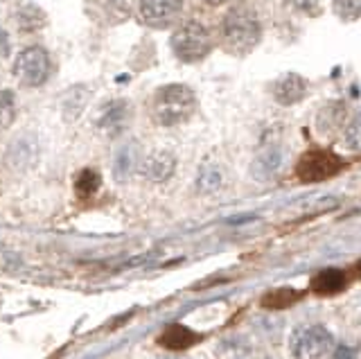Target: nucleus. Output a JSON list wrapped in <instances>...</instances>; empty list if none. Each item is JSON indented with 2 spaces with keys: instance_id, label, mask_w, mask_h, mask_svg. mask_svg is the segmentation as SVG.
<instances>
[{
  "instance_id": "f257e3e1",
  "label": "nucleus",
  "mask_w": 361,
  "mask_h": 359,
  "mask_svg": "<svg viewBox=\"0 0 361 359\" xmlns=\"http://www.w3.org/2000/svg\"><path fill=\"white\" fill-rule=\"evenodd\" d=\"M197 111V95L185 84L161 86L152 97L149 114L158 127H176L188 122Z\"/></svg>"
},
{
  "instance_id": "f03ea898",
  "label": "nucleus",
  "mask_w": 361,
  "mask_h": 359,
  "mask_svg": "<svg viewBox=\"0 0 361 359\" xmlns=\"http://www.w3.org/2000/svg\"><path fill=\"white\" fill-rule=\"evenodd\" d=\"M221 39L224 46L233 54H248L259 39H262V23L253 7L246 3L235 5L221 20Z\"/></svg>"
},
{
  "instance_id": "7ed1b4c3",
  "label": "nucleus",
  "mask_w": 361,
  "mask_h": 359,
  "mask_svg": "<svg viewBox=\"0 0 361 359\" xmlns=\"http://www.w3.org/2000/svg\"><path fill=\"white\" fill-rule=\"evenodd\" d=\"M172 52L185 63H197L212 52V35L201 20H185L172 35Z\"/></svg>"
},
{
  "instance_id": "20e7f679",
  "label": "nucleus",
  "mask_w": 361,
  "mask_h": 359,
  "mask_svg": "<svg viewBox=\"0 0 361 359\" xmlns=\"http://www.w3.org/2000/svg\"><path fill=\"white\" fill-rule=\"evenodd\" d=\"M345 167V161L330 150L314 147L305 152L296 163V176L302 183H319L336 176Z\"/></svg>"
},
{
  "instance_id": "39448f33",
  "label": "nucleus",
  "mask_w": 361,
  "mask_h": 359,
  "mask_svg": "<svg viewBox=\"0 0 361 359\" xmlns=\"http://www.w3.org/2000/svg\"><path fill=\"white\" fill-rule=\"evenodd\" d=\"M334 351V336L323 325H302L293 330L289 353L296 359H321Z\"/></svg>"
},
{
  "instance_id": "423d86ee",
  "label": "nucleus",
  "mask_w": 361,
  "mask_h": 359,
  "mask_svg": "<svg viewBox=\"0 0 361 359\" xmlns=\"http://www.w3.org/2000/svg\"><path fill=\"white\" fill-rule=\"evenodd\" d=\"M14 77L20 86L39 88L50 77V54L43 46H30L18 52L14 61Z\"/></svg>"
},
{
  "instance_id": "0eeeda50",
  "label": "nucleus",
  "mask_w": 361,
  "mask_h": 359,
  "mask_svg": "<svg viewBox=\"0 0 361 359\" xmlns=\"http://www.w3.org/2000/svg\"><path fill=\"white\" fill-rule=\"evenodd\" d=\"M180 12H183V0H138V18L156 30L174 25Z\"/></svg>"
},
{
  "instance_id": "6e6552de",
  "label": "nucleus",
  "mask_w": 361,
  "mask_h": 359,
  "mask_svg": "<svg viewBox=\"0 0 361 359\" xmlns=\"http://www.w3.org/2000/svg\"><path fill=\"white\" fill-rule=\"evenodd\" d=\"M307 80H305L302 75L298 73H287L276 80L274 84V99L280 104V107H293L305 99L307 95Z\"/></svg>"
},
{
  "instance_id": "1a4fd4ad",
  "label": "nucleus",
  "mask_w": 361,
  "mask_h": 359,
  "mask_svg": "<svg viewBox=\"0 0 361 359\" xmlns=\"http://www.w3.org/2000/svg\"><path fill=\"white\" fill-rule=\"evenodd\" d=\"M199 341H201V334H197L195 330H190L180 323L167 325V328L163 330V334L158 336V343H161L163 348H167V351H172V353L188 351V348H192Z\"/></svg>"
},
{
  "instance_id": "9d476101",
  "label": "nucleus",
  "mask_w": 361,
  "mask_h": 359,
  "mask_svg": "<svg viewBox=\"0 0 361 359\" xmlns=\"http://www.w3.org/2000/svg\"><path fill=\"white\" fill-rule=\"evenodd\" d=\"M345 118H348L345 102H327L325 107H321L319 116H316V129H319V133H323V136H327V133L343 129Z\"/></svg>"
},
{
  "instance_id": "9b49d317",
  "label": "nucleus",
  "mask_w": 361,
  "mask_h": 359,
  "mask_svg": "<svg viewBox=\"0 0 361 359\" xmlns=\"http://www.w3.org/2000/svg\"><path fill=\"white\" fill-rule=\"evenodd\" d=\"M174 170H176V159H174V154H169V152H156L142 165L145 176L154 183L167 181V178L174 174Z\"/></svg>"
},
{
  "instance_id": "f8f14e48",
  "label": "nucleus",
  "mask_w": 361,
  "mask_h": 359,
  "mask_svg": "<svg viewBox=\"0 0 361 359\" xmlns=\"http://www.w3.org/2000/svg\"><path fill=\"white\" fill-rule=\"evenodd\" d=\"M348 287V276L338 269H323L310 283V289L319 296H334Z\"/></svg>"
},
{
  "instance_id": "ddd939ff",
  "label": "nucleus",
  "mask_w": 361,
  "mask_h": 359,
  "mask_svg": "<svg viewBox=\"0 0 361 359\" xmlns=\"http://www.w3.org/2000/svg\"><path fill=\"white\" fill-rule=\"evenodd\" d=\"M129 104L124 102V99H113L104 107L102 111V118H99V127L106 129L109 133H118L127 127L129 122Z\"/></svg>"
},
{
  "instance_id": "4468645a",
  "label": "nucleus",
  "mask_w": 361,
  "mask_h": 359,
  "mask_svg": "<svg viewBox=\"0 0 361 359\" xmlns=\"http://www.w3.org/2000/svg\"><path fill=\"white\" fill-rule=\"evenodd\" d=\"M300 291L298 289H291V287H278V289H271L262 296V308L269 310H285L291 308L293 303L300 300Z\"/></svg>"
},
{
  "instance_id": "2eb2a0df",
  "label": "nucleus",
  "mask_w": 361,
  "mask_h": 359,
  "mask_svg": "<svg viewBox=\"0 0 361 359\" xmlns=\"http://www.w3.org/2000/svg\"><path fill=\"white\" fill-rule=\"evenodd\" d=\"M280 161H282V154L278 147H269L264 150L262 154L257 156L255 163H253V174L257 178H267L274 174L278 167H280Z\"/></svg>"
},
{
  "instance_id": "dca6fc26",
  "label": "nucleus",
  "mask_w": 361,
  "mask_h": 359,
  "mask_svg": "<svg viewBox=\"0 0 361 359\" xmlns=\"http://www.w3.org/2000/svg\"><path fill=\"white\" fill-rule=\"evenodd\" d=\"M99 185H102V176H99L97 170H90V167L82 170L75 178V193L82 199L84 197H93L99 190Z\"/></svg>"
},
{
  "instance_id": "f3484780",
  "label": "nucleus",
  "mask_w": 361,
  "mask_h": 359,
  "mask_svg": "<svg viewBox=\"0 0 361 359\" xmlns=\"http://www.w3.org/2000/svg\"><path fill=\"white\" fill-rule=\"evenodd\" d=\"M332 12L343 23H355L361 18V0H332Z\"/></svg>"
},
{
  "instance_id": "a211bd4d",
  "label": "nucleus",
  "mask_w": 361,
  "mask_h": 359,
  "mask_svg": "<svg viewBox=\"0 0 361 359\" xmlns=\"http://www.w3.org/2000/svg\"><path fill=\"white\" fill-rule=\"evenodd\" d=\"M16 118V97L11 91H0V131L11 127V122Z\"/></svg>"
},
{
  "instance_id": "6ab92c4d",
  "label": "nucleus",
  "mask_w": 361,
  "mask_h": 359,
  "mask_svg": "<svg viewBox=\"0 0 361 359\" xmlns=\"http://www.w3.org/2000/svg\"><path fill=\"white\" fill-rule=\"evenodd\" d=\"M343 142L348 150L353 152H361V111L350 118V122L343 129Z\"/></svg>"
},
{
  "instance_id": "aec40b11",
  "label": "nucleus",
  "mask_w": 361,
  "mask_h": 359,
  "mask_svg": "<svg viewBox=\"0 0 361 359\" xmlns=\"http://www.w3.org/2000/svg\"><path fill=\"white\" fill-rule=\"evenodd\" d=\"M18 20H20V28L23 30H39V28L45 25V14L41 12L37 5H27L20 12Z\"/></svg>"
},
{
  "instance_id": "412c9836",
  "label": "nucleus",
  "mask_w": 361,
  "mask_h": 359,
  "mask_svg": "<svg viewBox=\"0 0 361 359\" xmlns=\"http://www.w3.org/2000/svg\"><path fill=\"white\" fill-rule=\"evenodd\" d=\"M197 185H199L201 193H214V190L221 185V172L217 170V167H203Z\"/></svg>"
},
{
  "instance_id": "4be33fe9",
  "label": "nucleus",
  "mask_w": 361,
  "mask_h": 359,
  "mask_svg": "<svg viewBox=\"0 0 361 359\" xmlns=\"http://www.w3.org/2000/svg\"><path fill=\"white\" fill-rule=\"evenodd\" d=\"M289 7L305 16H319L321 14V0H287Z\"/></svg>"
},
{
  "instance_id": "5701e85b",
  "label": "nucleus",
  "mask_w": 361,
  "mask_h": 359,
  "mask_svg": "<svg viewBox=\"0 0 361 359\" xmlns=\"http://www.w3.org/2000/svg\"><path fill=\"white\" fill-rule=\"evenodd\" d=\"M332 359H357V351H353V348H348V346H341L338 351L334 353Z\"/></svg>"
},
{
  "instance_id": "b1692460",
  "label": "nucleus",
  "mask_w": 361,
  "mask_h": 359,
  "mask_svg": "<svg viewBox=\"0 0 361 359\" xmlns=\"http://www.w3.org/2000/svg\"><path fill=\"white\" fill-rule=\"evenodd\" d=\"M203 3H208V5H212V7H219V5H226L228 0H203Z\"/></svg>"
},
{
  "instance_id": "393cba45",
  "label": "nucleus",
  "mask_w": 361,
  "mask_h": 359,
  "mask_svg": "<svg viewBox=\"0 0 361 359\" xmlns=\"http://www.w3.org/2000/svg\"><path fill=\"white\" fill-rule=\"evenodd\" d=\"M5 46H7V35L0 30V48H5Z\"/></svg>"
},
{
  "instance_id": "a878e982",
  "label": "nucleus",
  "mask_w": 361,
  "mask_h": 359,
  "mask_svg": "<svg viewBox=\"0 0 361 359\" xmlns=\"http://www.w3.org/2000/svg\"><path fill=\"white\" fill-rule=\"evenodd\" d=\"M357 276H359V278H361V260H359V262H357Z\"/></svg>"
}]
</instances>
